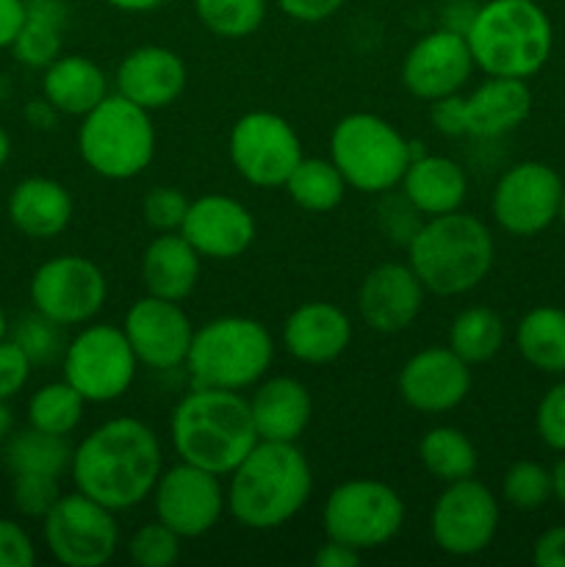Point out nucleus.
I'll use <instances>...</instances> for the list:
<instances>
[{
  "instance_id": "nucleus-39",
  "label": "nucleus",
  "mask_w": 565,
  "mask_h": 567,
  "mask_svg": "<svg viewBox=\"0 0 565 567\" xmlns=\"http://www.w3.org/2000/svg\"><path fill=\"white\" fill-rule=\"evenodd\" d=\"M64 330L66 327L55 324L48 316L33 310V313L22 316V319L17 321L14 338H11V341L28 354V360H31L33 365H48L64 354Z\"/></svg>"
},
{
  "instance_id": "nucleus-41",
  "label": "nucleus",
  "mask_w": 565,
  "mask_h": 567,
  "mask_svg": "<svg viewBox=\"0 0 565 567\" xmlns=\"http://www.w3.org/2000/svg\"><path fill=\"white\" fill-rule=\"evenodd\" d=\"M11 498H14V507L20 515H25V518H44L61 498L59 476L14 474Z\"/></svg>"
},
{
  "instance_id": "nucleus-57",
  "label": "nucleus",
  "mask_w": 565,
  "mask_h": 567,
  "mask_svg": "<svg viewBox=\"0 0 565 567\" xmlns=\"http://www.w3.org/2000/svg\"><path fill=\"white\" fill-rule=\"evenodd\" d=\"M6 332H9V319H6V310L3 305H0V341L6 338Z\"/></svg>"
},
{
  "instance_id": "nucleus-34",
  "label": "nucleus",
  "mask_w": 565,
  "mask_h": 567,
  "mask_svg": "<svg viewBox=\"0 0 565 567\" xmlns=\"http://www.w3.org/2000/svg\"><path fill=\"white\" fill-rule=\"evenodd\" d=\"M3 460L11 474L61 476L64 471H70L72 446L66 443V437L28 426V430L17 432L6 441Z\"/></svg>"
},
{
  "instance_id": "nucleus-4",
  "label": "nucleus",
  "mask_w": 565,
  "mask_h": 567,
  "mask_svg": "<svg viewBox=\"0 0 565 567\" xmlns=\"http://www.w3.org/2000/svg\"><path fill=\"white\" fill-rule=\"evenodd\" d=\"M408 264L438 297H460L480 286L493 266L496 244L476 216L452 210L430 216L408 238Z\"/></svg>"
},
{
  "instance_id": "nucleus-47",
  "label": "nucleus",
  "mask_w": 565,
  "mask_h": 567,
  "mask_svg": "<svg viewBox=\"0 0 565 567\" xmlns=\"http://www.w3.org/2000/svg\"><path fill=\"white\" fill-rule=\"evenodd\" d=\"M347 0H277L280 11L297 22H325L336 14Z\"/></svg>"
},
{
  "instance_id": "nucleus-40",
  "label": "nucleus",
  "mask_w": 565,
  "mask_h": 567,
  "mask_svg": "<svg viewBox=\"0 0 565 567\" xmlns=\"http://www.w3.org/2000/svg\"><path fill=\"white\" fill-rule=\"evenodd\" d=\"M183 537L158 518L142 524L127 540V557L136 567H170L181 559Z\"/></svg>"
},
{
  "instance_id": "nucleus-10",
  "label": "nucleus",
  "mask_w": 565,
  "mask_h": 567,
  "mask_svg": "<svg viewBox=\"0 0 565 567\" xmlns=\"http://www.w3.org/2000/svg\"><path fill=\"white\" fill-rule=\"evenodd\" d=\"M61 371L86 404H109L131 391L138 358L122 327L86 324L66 341Z\"/></svg>"
},
{
  "instance_id": "nucleus-22",
  "label": "nucleus",
  "mask_w": 565,
  "mask_h": 567,
  "mask_svg": "<svg viewBox=\"0 0 565 567\" xmlns=\"http://www.w3.org/2000/svg\"><path fill=\"white\" fill-rule=\"evenodd\" d=\"M186 78V61L175 50L161 48V44H142L120 61L114 72V86L116 94L153 114L181 97Z\"/></svg>"
},
{
  "instance_id": "nucleus-31",
  "label": "nucleus",
  "mask_w": 565,
  "mask_h": 567,
  "mask_svg": "<svg viewBox=\"0 0 565 567\" xmlns=\"http://www.w3.org/2000/svg\"><path fill=\"white\" fill-rule=\"evenodd\" d=\"M518 354L543 374H565V310L541 305L515 327Z\"/></svg>"
},
{
  "instance_id": "nucleus-25",
  "label": "nucleus",
  "mask_w": 565,
  "mask_h": 567,
  "mask_svg": "<svg viewBox=\"0 0 565 567\" xmlns=\"http://www.w3.org/2000/svg\"><path fill=\"white\" fill-rule=\"evenodd\" d=\"M532 111V92L524 78L487 75L469 97H463L465 136L499 138L524 125Z\"/></svg>"
},
{
  "instance_id": "nucleus-42",
  "label": "nucleus",
  "mask_w": 565,
  "mask_h": 567,
  "mask_svg": "<svg viewBox=\"0 0 565 567\" xmlns=\"http://www.w3.org/2000/svg\"><path fill=\"white\" fill-rule=\"evenodd\" d=\"M192 199L175 186H155L144 194L142 216L155 233H175L181 230L183 219Z\"/></svg>"
},
{
  "instance_id": "nucleus-2",
  "label": "nucleus",
  "mask_w": 565,
  "mask_h": 567,
  "mask_svg": "<svg viewBox=\"0 0 565 567\" xmlns=\"http://www.w3.org/2000/svg\"><path fill=\"white\" fill-rule=\"evenodd\" d=\"M227 509L253 532H271L297 518L314 491V471L297 443L258 441L230 471Z\"/></svg>"
},
{
  "instance_id": "nucleus-28",
  "label": "nucleus",
  "mask_w": 565,
  "mask_h": 567,
  "mask_svg": "<svg viewBox=\"0 0 565 567\" xmlns=\"http://www.w3.org/2000/svg\"><path fill=\"white\" fill-rule=\"evenodd\" d=\"M199 260L203 255L181 233H158L142 252V286L153 297L183 302L199 282Z\"/></svg>"
},
{
  "instance_id": "nucleus-12",
  "label": "nucleus",
  "mask_w": 565,
  "mask_h": 567,
  "mask_svg": "<svg viewBox=\"0 0 565 567\" xmlns=\"http://www.w3.org/2000/svg\"><path fill=\"white\" fill-rule=\"evenodd\" d=\"M230 164L249 186L280 188L297 169L302 142L286 116L275 111H249L238 116L227 136Z\"/></svg>"
},
{
  "instance_id": "nucleus-8",
  "label": "nucleus",
  "mask_w": 565,
  "mask_h": 567,
  "mask_svg": "<svg viewBox=\"0 0 565 567\" xmlns=\"http://www.w3.org/2000/svg\"><path fill=\"white\" fill-rule=\"evenodd\" d=\"M419 144L408 142L397 127L369 111L341 116L330 133V161L349 188L363 194H388L402 183Z\"/></svg>"
},
{
  "instance_id": "nucleus-21",
  "label": "nucleus",
  "mask_w": 565,
  "mask_h": 567,
  "mask_svg": "<svg viewBox=\"0 0 565 567\" xmlns=\"http://www.w3.org/2000/svg\"><path fill=\"white\" fill-rule=\"evenodd\" d=\"M424 282L415 277L410 264H380L363 277L358 288L360 319L382 336L402 332L419 319L424 308Z\"/></svg>"
},
{
  "instance_id": "nucleus-35",
  "label": "nucleus",
  "mask_w": 565,
  "mask_h": 567,
  "mask_svg": "<svg viewBox=\"0 0 565 567\" xmlns=\"http://www.w3.org/2000/svg\"><path fill=\"white\" fill-rule=\"evenodd\" d=\"M294 205L310 214H330L347 194V181L330 158H302L288 175L286 186Z\"/></svg>"
},
{
  "instance_id": "nucleus-56",
  "label": "nucleus",
  "mask_w": 565,
  "mask_h": 567,
  "mask_svg": "<svg viewBox=\"0 0 565 567\" xmlns=\"http://www.w3.org/2000/svg\"><path fill=\"white\" fill-rule=\"evenodd\" d=\"M9 155H11V138H9V133H6L3 127H0V169H3V166H6Z\"/></svg>"
},
{
  "instance_id": "nucleus-36",
  "label": "nucleus",
  "mask_w": 565,
  "mask_h": 567,
  "mask_svg": "<svg viewBox=\"0 0 565 567\" xmlns=\"http://www.w3.org/2000/svg\"><path fill=\"white\" fill-rule=\"evenodd\" d=\"M83 410H86V399L70 382H48L28 399V426L70 437L81 426Z\"/></svg>"
},
{
  "instance_id": "nucleus-27",
  "label": "nucleus",
  "mask_w": 565,
  "mask_h": 567,
  "mask_svg": "<svg viewBox=\"0 0 565 567\" xmlns=\"http://www.w3.org/2000/svg\"><path fill=\"white\" fill-rule=\"evenodd\" d=\"M9 219L22 236L28 238H55L66 230L72 221L70 192L53 177H25L17 183L9 194Z\"/></svg>"
},
{
  "instance_id": "nucleus-44",
  "label": "nucleus",
  "mask_w": 565,
  "mask_h": 567,
  "mask_svg": "<svg viewBox=\"0 0 565 567\" xmlns=\"http://www.w3.org/2000/svg\"><path fill=\"white\" fill-rule=\"evenodd\" d=\"M33 363L11 338L0 341V399H11L28 385Z\"/></svg>"
},
{
  "instance_id": "nucleus-17",
  "label": "nucleus",
  "mask_w": 565,
  "mask_h": 567,
  "mask_svg": "<svg viewBox=\"0 0 565 567\" xmlns=\"http://www.w3.org/2000/svg\"><path fill=\"white\" fill-rule=\"evenodd\" d=\"M122 330L136 352L138 365L155 371H172L186 365L194 324L181 302L147 293L127 308Z\"/></svg>"
},
{
  "instance_id": "nucleus-19",
  "label": "nucleus",
  "mask_w": 565,
  "mask_h": 567,
  "mask_svg": "<svg viewBox=\"0 0 565 567\" xmlns=\"http://www.w3.org/2000/svg\"><path fill=\"white\" fill-rule=\"evenodd\" d=\"M397 385L410 410L441 415L460 408L471 393V365L449 347H427L404 360Z\"/></svg>"
},
{
  "instance_id": "nucleus-58",
  "label": "nucleus",
  "mask_w": 565,
  "mask_h": 567,
  "mask_svg": "<svg viewBox=\"0 0 565 567\" xmlns=\"http://www.w3.org/2000/svg\"><path fill=\"white\" fill-rule=\"evenodd\" d=\"M559 221L565 225V188H563V203H559Z\"/></svg>"
},
{
  "instance_id": "nucleus-20",
  "label": "nucleus",
  "mask_w": 565,
  "mask_h": 567,
  "mask_svg": "<svg viewBox=\"0 0 565 567\" xmlns=\"http://www.w3.org/2000/svg\"><path fill=\"white\" fill-rule=\"evenodd\" d=\"M177 233L203 258L233 260L253 247L258 225H255L253 210L238 203L236 197L203 194V197L188 203L186 219Z\"/></svg>"
},
{
  "instance_id": "nucleus-23",
  "label": "nucleus",
  "mask_w": 565,
  "mask_h": 567,
  "mask_svg": "<svg viewBox=\"0 0 565 567\" xmlns=\"http://www.w3.org/2000/svg\"><path fill=\"white\" fill-rule=\"evenodd\" d=\"M352 343V321L338 305L302 302L282 324V347L294 360L308 365H327L341 358Z\"/></svg>"
},
{
  "instance_id": "nucleus-51",
  "label": "nucleus",
  "mask_w": 565,
  "mask_h": 567,
  "mask_svg": "<svg viewBox=\"0 0 565 567\" xmlns=\"http://www.w3.org/2000/svg\"><path fill=\"white\" fill-rule=\"evenodd\" d=\"M476 9L480 6H474L471 0H452L446 9V22H443V28H449V31H458V33H465L469 31L471 20H474Z\"/></svg>"
},
{
  "instance_id": "nucleus-6",
  "label": "nucleus",
  "mask_w": 565,
  "mask_h": 567,
  "mask_svg": "<svg viewBox=\"0 0 565 567\" xmlns=\"http://www.w3.org/2000/svg\"><path fill=\"white\" fill-rule=\"evenodd\" d=\"M275 360V341L258 319L219 316L194 330L183 369L194 388L244 391L255 388Z\"/></svg>"
},
{
  "instance_id": "nucleus-55",
  "label": "nucleus",
  "mask_w": 565,
  "mask_h": 567,
  "mask_svg": "<svg viewBox=\"0 0 565 567\" xmlns=\"http://www.w3.org/2000/svg\"><path fill=\"white\" fill-rule=\"evenodd\" d=\"M552 482H554V496L565 504V457L552 468Z\"/></svg>"
},
{
  "instance_id": "nucleus-9",
  "label": "nucleus",
  "mask_w": 565,
  "mask_h": 567,
  "mask_svg": "<svg viewBox=\"0 0 565 567\" xmlns=\"http://www.w3.org/2000/svg\"><path fill=\"white\" fill-rule=\"evenodd\" d=\"M404 502L388 482L347 480L327 496L321 509L325 535L366 554L388 546L402 532Z\"/></svg>"
},
{
  "instance_id": "nucleus-11",
  "label": "nucleus",
  "mask_w": 565,
  "mask_h": 567,
  "mask_svg": "<svg viewBox=\"0 0 565 567\" xmlns=\"http://www.w3.org/2000/svg\"><path fill=\"white\" fill-rule=\"evenodd\" d=\"M44 546L55 563L66 567H100L111 563L120 546L114 509L103 507L81 491L61 493L42 518Z\"/></svg>"
},
{
  "instance_id": "nucleus-15",
  "label": "nucleus",
  "mask_w": 565,
  "mask_h": 567,
  "mask_svg": "<svg viewBox=\"0 0 565 567\" xmlns=\"http://www.w3.org/2000/svg\"><path fill=\"white\" fill-rule=\"evenodd\" d=\"M565 183L543 161H521L499 177L491 210L504 233L530 238L559 219Z\"/></svg>"
},
{
  "instance_id": "nucleus-30",
  "label": "nucleus",
  "mask_w": 565,
  "mask_h": 567,
  "mask_svg": "<svg viewBox=\"0 0 565 567\" xmlns=\"http://www.w3.org/2000/svg\"><path fill=\"white\" fill-rule=\"evenodd\" d=\"M64 25L66 9L61 0H25V22L11 44L17 61L33 70L53 64L61 55Z\"/></svg>"
},
{
  "instance_id": "nucleus-54",
  "label": "nucleus",
  "mask_w": 565,
  "mask_h": 567,
  "mask_svg": "<svg viewBox=\"0 0 565 567\" xmlns=\"http://www.w3.org/2000/svg\"><path fill=\"white\" fill-rule=\"evenodd\" d=\"M11 426H14V415H11L9 399H0V443L11 435Z\"/></svg>"
},
{
  "instance_id": "nucleus-53",
  "label": "nucleus",
  "mask_w": 565,
  "mask_h": 567,
  "mask_svg": "<svg viewBox=\"0 0 565 567\" xmlns=\"http://www.w3.org/2000/svg\"><path fill=\"white\" fill-rule=\"evenodd\" d=\"M105 3L120 11H127V14H147V11L161 9L166 0H105Z\"/></svg>"
},
{
  "instance_id": "nucleus-14",
  "label": "nucleus",
  "mask_w": 565,
  "mask_h": 567,
  "mask_svg": "<svg viewBox=\"0 0 565 567\" xmlns=\"http://www.w3.org/2000/svg\"><path fill=\"white\" fill-rule=\"evenodd\" d=\"M499 502L474 476L449 482L430 513L432 543L449 557H476L499 532Z\"/></svg>"
},
{
  "instance_id": "nucleus-48",
  "label": "nucleus",
  "mask_w": 565,
  "mask_h": 567,
  "mask_svg": "<svg viewBox=\"0 0 565 567\" xmlns=\"http://www.w3.org/2000/svg\"><path fill=\"white\" fill-rule=\"evenodd\" d=\"M532 563L537 567H565V526H552L537 537Z\"/></svg>"
},
{
  "instance_id": "nucleus-52",
  "label": "nucleus",
  "mask_w": 565,
  "mask_h": 567,
  "mask_svg": "<svg viewBox=\"0 0 565 567\" xmlns=\"http://www.w3.org/2000/svg\"><path fill=\"white\" fill-rule=\"evenodd\" d=\"M25 116L28 122H31L33 127H53L55 116H59V111L53 109V105L48 103V100H31L25 109Z\"/></svg>"
},
{
  "instance_id": "nucleus-49",
  "label": "nucleus",
  "mask_w": 565,
  "mask_h": 567,
  "mask_svg": "<svg viewBox=\"0 0 565 567\" xmlns=\"http://www.w3.org/2000/svg\"><path fill=\"white\" fill-rule=\"evenodd\" d=\"M360 559H363V554L355 551V548H349L347 543L332 540V537H327V540L321 543L314 554L316 567H358Z\"/></svg>"
},
{
  "instance_id": "nucleus-38",
  "label": "nucleus",
  "mask_w": 565,
  "mask_h": 567,
  "mask_svg": "<svg viewBox=\"0 0 565 567\" xmlns=\"http://www.w3.org/2000/svg\"><path fill=\"white\" fill-rule=\"evenodd\" d=\"M502 496L510 507L521 509V513L541 509L554 496L552 471L532 460H518L504 471Z\"/></svg>"
},
{
  "instance_id": "nucleus-32",
  "label": "nucleus",
  "mask_w": 565,
  "mask_h": 567,
  "mask_svg": "<svg viewBox=\"0 0 565 567\" xmlns=\"http://www.w3.org/2000/svg\"><path fill=\"white\" fill-rule=\"evenodd\" d=\"M419 460L430 476L449 485L476 474L480 454L471 437L458 426H432L419 441Z\"/></svg>"
},
{
  "instance_id": "nucleus-43",
  "label": "nucleus",
  "mask_w": 565,
  "mask_h": 567,
  "mask_svg": "<svg viewBox=\"0 0 565 567\" xmlns=\"http://www.w3.org/2000/svg\"><path fill=\"white\" fill-rule=\"evenodd\" d=\"M535 426L541 441L552 452L565 454V382H557L543 393V399L537 402Z\"/></svg>"
},
{
  "instance_id": "nucleus-7",
  "label": "nucleus",
  "mask_w": 565,
  "mask_h": 567,
  "mask_svg": "<svg viewBox=\"0 0 565 567\" xmlns=\"http://www.w3.org/2000/svg\"><path fill=\"white\" fill-rule=\"evenodd\" d=\"M78 153L94 175L131 181L155 155V127L150 111L122 94H105L78 127Z\"/></svg>"
},
{
  "instance_id": "nucleus-5",
  "label": "nucleus",
  "mask_w": 565,
  "mask_h": 567,
  "mask_svg": "<svg viewBox=\"0 0 565 567\" xmlns=\"http://www.w3.org/2000/svg\"><path fill=\"white\" fill-rule=\"evenodd\" d=\"M476 70L496 78H532L546 66L554 28L535 0H487L465 31Z\"/></svg>"
},
{
  "instance_id": "nucleus-18",
  "label": "nucleus",
  "mask_w": 565,
  "mask_h": 567,
  "mask_svg": "<svg viewBox=\"0 0 565 567\" xmlns=\"http://www.w3.org/2000/svg\"><path fill=\"white\" fill-rule=\"evenodd\" d=\"M471 72H474V59H471L465 33L449 31L443 25L424 33L404 53L402 61L404 89L427 103L458 94L469 83Z\"/></svg>"
},
{
  "instance_id": "nucleus-37",
  "label": "nucleus",
  "mask_w": 565,
  "mask_h": 567,
  "mask_svg": "<svg viewBox=\"0 0 565 567\" xmlns=\"http://www.w3.org/2000/svg\"><path fill=\"white\" fill-rule=\"evenodd\" d=\"M194 14L219 39H247L264 25L266 0H194Z\"/></svg>"
},
{
  "instance_id": "nucleus-13",
  "label": "nucleus",
  "mask_w": 565,
  "mask_h": 567,
  "mask_svg": "<svg viewBox=\"0 0 565 567\" xmlns=\"http://www.w3.org/2000/svg\"><path fill=\"white\" fill-rule=\"evenodd\" d=\"M31 305L61 327H83L103 310L109 280L94 260L83 255H59L33 271Z\"/></svg>"
},
{
  "instance_id": "nucleus-29",
  "label": "nucleus",
  "mask_w": 565,
  "mask_h": 567,
  "mask_svg": "<svg viewBox=\"0 0 565 567\" xmlns=\"http://www.w3.org/2000/svg\"><path fill=\"white\" fill-rule=\"evenodd\" d=\"M109 94V78L97 61L86 55H59L42 75V97L59 114L83 116Z\"/></svg>"
},
{
  "instance_id": "nucleus-3",
  "label": "nucleus",
  "mask_w": 565,
  "mask_h": 567,
  "mask_svg": "<svg viewBox=\"0 0 565 567\" xmlns=\"http://www.w3.org/2000/svg\"><path fill=\"white\" fill-rule=\"evenodd\" d=\"M172 446L183 463L230 476V471L260 441L249 399L242 391L194 388L177 402L170 421Z\"/></svg>"
},
{
  "instance_id": "nucleus-26",
  "label": "nucleus",
  "mask_w": 565,
  "mask_h": 567,
  "mask_svg": "<svg viewBox=\"0 0 565 567\" xmlns=\"http://www.w3.org/2000/svg\"><path fill=\"white\" fill-rule=\"evenodd\" d=\"M399 186L402 197L424 219L460 210L469 197V175L458 161L446 155L415 153Z\"/></svg>"
},
{
  "instance_id": "nucleus-1",
  "label": "nucleus",
  "mask_w": 565,
  "mask_h": 567,
  "mask_svg": "<svg viewBox=\"0 0 565 567\" xmlns=\"http://www.w3.org/2000/svg\"><path fill=\"white\" fill-rule=\"evenodd\" d=\"M164 471V449L153 426L120 415L89 432L72 449L70 476L75 491L122 513L147 502Z\"/></svg>"
},
{
  "instance_id": "nucleus-16",
  "label": "nucleus",
  "mask_w": 565,
  "mask_h": 567,
  "mask_svg": "<svg viewBox=\"0 0 565 567\" xmlns=\"http://www.w3.org/2000/svg\"><path fill=\"white\" fill-rule=\"evenodd\" d=\"M219 480L222 476L183 463V460L172 468H164L150 493L155 518L183 540H197L208 535L227 509V491Z\"/></svg>"
},
{
  "instance_id": "nucleus-45",
  "label": "nucleus",
  "mask_w": 565,
  "mask_h": 567,
  "mask_svg": "<svg viewBox=\"0 0 565 567\" xmlns=\"http://www.w3.org/2000/svg\"><path fill=\"white\" fill-rule=\"evenodd\" d=\"M37 563V548L31 535L17 520L0 518V567H31Z\"/></svg>"
},
{
  "instance_id": "nucleus-50",
  "label": "nucleus",
  "mask_w": 565,
  "mask_h": 567,
  "mask_svg": "<svg viewBox=\"0 0 565 567\" xmlns=\"http://www.w3.org/2000/svg\"><path fill=\"white\" fill-rule=\"evenodd\" d=\"M25 22V0H0V50L11 48Z\"/></svg>"
},
{
  "instance_id": "nucleus-24",
  "label": "nucleus",
  "mask_w": 565,
  "mask_h": 567,
  "mask_svg": "<svg viewBox=\"0 0 565 567\" xmlns=\"http://www.w3.org/2000/svg\"><path fill=\"white\" fill-rule=\"evenodd\" d=\"M249 410L260 441L297 443L310 424L314 399L308 388L294 377H271L255 385Z\"/></svg>"
},
{
  "instance_id": "nucleus-46",
  "label": "nucleus",
  "mask_w": 565,
  "mask_h": 567,
  "mask_svg": "<svg viewBox=\"0 0 565 567\" xmlns=\"http://www.w3.org/2000/svg\"><path fill=\"white\" fill-rule=\"evenodd\" d=\"M430 120L438 133L449 138L465 136V114H463V97L460 94H446L430 103Z\"/></svg>"
},
{
  "instance_id": "nucleus-33",
  "label": "nucleus",
  "mask_w": 565,
  "mask_h": 567,
  "mask_svg": "<svg viewBox=\"0 0 565 567\" xmlns=\"http://www.w3.org/2000/svg\"><path fill=\"white\" fill-rule=\"evenodd\" d=\"M504 338H507V330H504L502 316L485 305H474V308L460 310L452 319L446 347L469 365H482L502 352Z\"/></svg>"
}]
</instances>
